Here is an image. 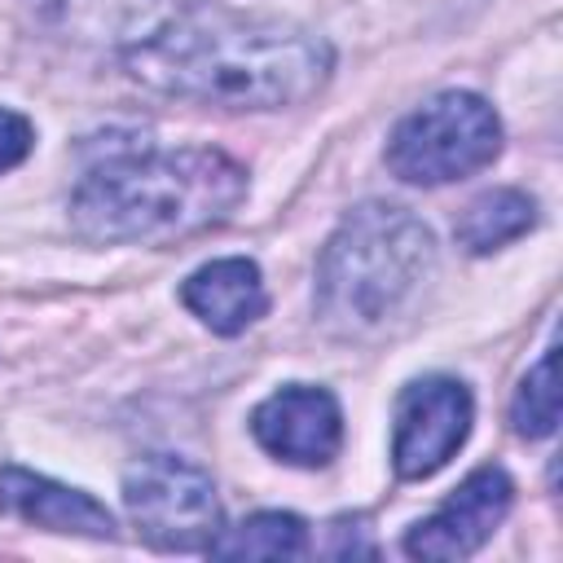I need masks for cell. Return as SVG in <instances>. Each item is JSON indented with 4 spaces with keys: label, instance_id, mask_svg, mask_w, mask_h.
<instances>
[{
    "label": "cell",
    "instance_id": "6da1fadb",
    "mask_svg": "<svg viewBox=\"0 0 563 563\" xmlns=\"http://www.w3.org/2000/svg\"><path fill=\"white\" fill-rule=\"evenodd\" d=\"M128 75L163 97L216 110H290L334 70V48L308 26L198 9L123 53Z\"/></svg>",
    "mask_w": 563,
    "mask_h": 563
},
{
    "label": "cell",
    "instance_id": "ba28073f",
    "mask_svg": "<svg viewBox=\"0 0 563 563\" xmlns=\"http://www.w3.org/2000/svg\"><path fill=\"white\" fill-rule=\"evenodd\" d=\"M515 506V484L501 466H479L471 471L435 515L418 519L400 550L409 559H435V563H449V559H471L475 550H484V541L506 523Z\"/></svg>",
    "mask_w": 563,
    "mask_h": 563
},
{
    "label": "cell",
    "instance_id": "8992f818",
    "mask_svg": "<svg viewBox=\"0 0 563 563\" xmlns=\"http://www.w3.org/2000/svg\"><path fill=\"white\" fill-rule=\"evenodd\" d=\"M475 396L462 378L427 374L400 387L391 413V471L396 479H431L466 444Z\"/></svg>",
    "mask_w": 563,
    "mask_h": 563
},
{
    "label": "cell",
    "instance_id": "30bf717a",
    "mask_svg": "<svg viewBox=\"0 0 563 563\" xmlns=\"http://www.w3.org/2000/svg\"><path fill=\"white\" fill-rule=\"evenodd\" d=\"M180 303L211 330V334H242L251 330L264 312H268V290H264V273L255 260L246 255H224V260H207L198 264L185 282H180Z\"/></svg>",
    "mask_w": 563,
    "mask_h": 563
},
{
    "label": "cell",
    "instance_id": "7a4b0ae2",
    "mask_svg": "<svg viewBox=\"0 0 563 563\" xmlns=\"http://www.w3.org/2000/svg\"><path fill=\"white\" fill-rule=\"evenodd\" d=\"M246 167L211 145L128 150L70 194V229L92 246H167L224 224L246 198Z\"/></svg>",
    "mask_w": 563,
    "mask_h": 563
},
{
    "label": "cell",
    "instance_id": "277c9868",
    "mask_svg": "<svg viewBox=\"0 0 563 563\" xmlns=\"http://www.w3.org/2000/svg\"><path fill=\"white\" fill-rule=\"evenodd\" d=\"M501 154L497 110L466 88H444L413 106L387 136V167L405 185H453Z\"/></svg>",
    "mask_w": 563,
    "mask_h": 563
},
{
    "label": "cell",
    "instance_id": "9c48e42d",
    "mask_svg": "<svg viewBox=\"0 0 563 563\" xmlns=\"http://www.w3.org/2000/svg\"><path fill=\"white\" fill-rule=\"evenodd\" d=\"M0 510L9 519H22L31 528L44 532H62V537H88V541H114V515L84 488H70L62 479H48L40 471L0 466Z\"/></svg>",
    "mask_w": 563,
    "mask_h": 563
},
{
    "label": "cell",
    "instance_id": "3957f363",
    "mask_svg": "<svg viewBox=\"0 0 563 563\" xmlns=\"http://www.w3.org/2000/svg\"><path fill=\"white\" fill-rule=\"evenodd\" d=\"M435 264V238L409 207L361 202L317 255V321L339 339H378L422 303Z\"/></svg>",
    "mask_w": 563,
    "mask_h": 563
},
{
    "label": "cell",
    "instance_id": "4fadbf2b",
    "mask_svg": "<svg viewBox=\"0 0 563 563\" xmlns=\"http://www.w3.org/2000/svg\"><path fill=\"white\" fill-rule=\"evenodd\" d=\"M554 369H559V347L550 343L541 352V361L515 387V400H510V427H515V435H523V440L554 435V427H559V378H554Z\"/></svg>",
    "mask_w": 563,
    "mask_h": 563
},
{
    "label": "cell",
    "instance_id": "52a82bcc",
    "mask_svg": "<svg viewBox=\"0 0 563 563\" xmlns=\"http://www.w3.org/2000/svg\"><path fill=\"white\" fill-rule=\"evenodd\" d=\"M255 444L286 466H330L343 449V409L339 396L321 383H286L251 409Z\"/></svg>",
    "mask_w": 563,
    "mask_h": 563
},
{
    "label": "cell",
    "instance_id": "8fae6325",
    "mask_svg": "<svg viewBox=\"0 0 563 563\" xmlns=\"http://www.w3.org/2000/svg\"><path fill=\"white\" fill-rule=\"evenodd\" d=\"M532 224H537V198L501 185V189H484L479 198L466 202V211L453 224V238L466 255H493L506 242L523 238Z\"/></svg>",
    "mask_w": 563,
    "mask_h": 563
},
{
    "label": "cell",
    "instance_id": "7c38bea8",
    "mask_svg": "<svg viewBox=\"0 0 563 563\" xmlns=\"http://www.w3.org/2000/svg\"><path fill=\"white\" fill-rule=\"evenodd\" d=\"M312 550L308 523L290 510H255L233 528H220L211 559H303Z\"/></svg>",
    "mask_w": 563,
    "mask_h": 563
},
{
    "label": "cell",
    "instance_id": "5b68a950",
    "mask_svg": "<svg viewBox=\"0 0 563 563\" xmlns=\"http://www.w3.org/2000/svg\"><path fill=\"white\" fill-rule=\"evenodd\" d=\"M123 506L145 545L163 554H207L224 528L216 479L180 453H145L123 471Z\"/></svg>",
    "mask_w": 563,
    "mask_h": 563
},
{
    "label": "cell",
    "instance_id": "5bb4252c",
    "mask_svg": "<svg viewBox=\"0 0 563 563\" xmlns=\"http://www.w3.org/2000/svg\"><path fill=\"white\" fill-rule=\"evenodd\" d=\"M31 150H35V128H31V119L0 106V172H13L18 163H26Z\"/></svg>",
    "mask_w": 563,
    "mask_h": 563
}]
</instances>
